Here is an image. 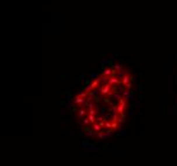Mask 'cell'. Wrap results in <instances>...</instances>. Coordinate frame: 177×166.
Returning <instances> with one entry per match:
<instances>
[{
	"label": "cell",
	"mask_w": 177,
	"mask_h": 166,
	"mask_svg": "<svg viewBox=\"0 0 177 166\" xmlns=\"http://www.w3.org/2000/svg\"><path fill=\"white\" fill-rule=\"evenodd\" d=\"M134 76L124 64H110L83 86L71 101L79 129L93 139H106L122 128L133 97Z\"/></svg>",
	"instance_id": "1"
}]
</instances>
